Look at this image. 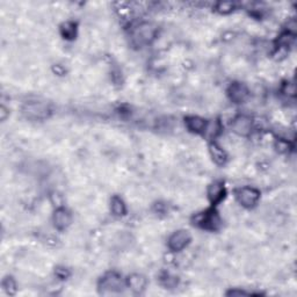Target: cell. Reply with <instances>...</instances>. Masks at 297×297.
Listing matches in <instances>:
<instances>
[{"label": "cell", "mask_w": 297, "mask_h": 297, "mask_svg": "<svg viewBox=\"0 0 297 297\" xmlns=\"http://www.w3.org/2000/svg\"><path fill=\"white\" fill-rule=\"evenodd\" d=\"M282 93L286 94L287 97H294L295 96V85L292 82H286L282 88Z\"/></svg>", "instance_id": "d6986e66"}, {"label": "cell", "mask_w": 297, "mask_h": 297, "mask_svg": "<svg viewBox=\"0 0 297 297\" xmlns=\"http://www.w3.org/2000/svg\"><path fill=\"white\" fill-rule=\"evenodd\" d=\"M209 152H210V156H212L213 160L217 165H224L226 163V160H228L226 152L223 150V148L215 142L210 143Z\"/></svg>", "instance_id": "4fadbf2b"}, {"label": "cell", "mask_w": 297, "mask_h": 297, "mask_svg": "<svg viewBox=\"0 0 297 297\" xmlns=\"http://www.w3.org/2000/svg\"><path fill=\"white\" fill-rule=\"evenodd\" d=\"M191 234H189L186 230H179L175 231L172 236L168 238V249L173 252H180L185 247L191 243Z\"/></svg>", "instance_id": "8992f818"}, {"label": "cell", "mask_w": 297, "mask_h": 297, "mask_svg": "<svg viewBox=\"0 0 297 297\" xmlns=\"http://www.w3.org/2000/svg\"><path fill=\"white\" fill-rule=\"evenodd\" d=\"M110 210L115 216H125L127 214V207L122 199H120L118 196H114L110 201Z\"/></svg>", "instance_id": "5bb4252c"}, {"label": "cell", "mask_w": 297, "mask_h": 297, "mask_svg": "<svg viewBox=\"0 0 297 297\" xmlns=\"http://www.w3.org/2000/svg\"><path fill=\"white\" fill-rule=\"evenodd\" d=\"M234 5L229 2H221L216 5V11L221 14H229L233 11Z\"/></svg>", "instance_id": "e0dca14e"}, {"label": "cell", "mask_w": 297, "mask_h": 297, "mask_svg": "<svg viewBox=\"0 0 297 297\" xmlns=\"http://www.w3.org/2000/svg\"><path fill=\"white\" fill-rule=\"evenodd\" d=\"M252 118L247 116V115H238L231 123V128H232L233 133L239 136H249L251 131H252Z\"/></svg>", "instance_id": "52a82bcc"}, {"label": "cell", "mask_w": 297, "mask_h": 297, "mask_svg": "<svg viewBox=\"0 0 297 297\" xmlns=\"http://www.w3.org/2000/svg\"><path fill=\"white\" fill-rule=\"evenodd\" d=\"M196 224L202 229L215 231L221 225V218L215 210H207L196 217Z\"/></svg>", "instance_id": "5b68a950"}, {"label": "cell", "mask_w": 297, "mask_h": 297, "mask_svg": "<svg viewBox=\"0 0 297 297\" xmlns=\"http://www.w3.org/2000/svg\"><path fill=\"white\" fill-rule=\"evenodd\" d=\"M230 100L234 104H244L250 96L249 88L243 82H233L228 90Z\"/></svg>", "instance_id": "ba28073f"}, {"label": "cell", "mask_w": 297, "mask_h": 297, "mask_svg": "<svg viewBox=\"0 0 297 297\" xmlns=\"http://www.w3.org/2000/svg\"><path fill=\"white\" fill-rule=\"evenodd\" d=\"M239 203L245 208H253L260 200V192L253 187H243L236 192Z\"/></svg>", "instance_id": "277c9868"}, {"label": "cell", "mask_w": 297, "mask_h": 297, "mask_svg": "<svg viewBox=\"0 0 297 297\" xmlns=\"http://www.w3.org/2000/svg\"><path fill=\"white\" fill-rule=\"evenodd\" d=\"M146 283L147 281L145 276H143L141 274H133L127 279V286L133 291L138 292V294L145 290Z\"/></svg>", "instance_id": "7c38bea8"}, {"label": "cell", "mask_w": 297, "mask_h": 297, "mask_svg": "<svg viewBox=\"0 0 297 297\" xmlns=\"http://www.w3.org/2000/svg\"><path fill=\"white\" fill-rule=\"evenodd\" d=\"M76 31H77L76 24H74L73 22H65L61 28L62 35H63L64 39H68V40H71L76 36Z\"/></svg>", "instance_id": "9a60e30c"}, {"label": "cell", "mask_w": 297, "mask_h": 297, "mask_svg": "<svg viewBox=\"0 0 297 297\" xmlns=\"http://www.w3.org/2000/svg\"><path fill=\"white\" fill-rule=\"evenodd\" d=\"M22 113L27 118L33 120V121H43L49 117L51 110L44 102L32 101L24 104L22 107Z\"/></svg>", "instance_id": "7a4b0ae2"}, {"label": "cell", "mask_w": 297, "mask_h": 297, "mask_svg": "<svg viewBox=\"0 0 297 297\" xmlns=\"http://www.w3.org/2000/svg\"><path fill=\"white\" fill-rule=\"evenodd\" d=\"M53 225H55L56 229L58 230H65L68 229L70 224H71L72 216L68 209L65 208H57L55 214H53L52 217Z\"/></svg>", "instance_id": "9c48e42d"}, {"label": "cell", "mask_w": 297, "mask_h": 297, "mask_svg": "<svg viewBox=\"0 0 297 297\" xmlns=\"http://www.w3.org/2000/svg\"><path fill=\"white\" fill-rule=\"evenodd\" d=\"M186 127L189 131H192L194 134H203L205 133L208 127V122L204 118L200 116H187L185 118Z\"/></svg>", "instance_id": "8fae6325"}, {"label": "cell", "mask_w": 297, "mask_h": 297, "mask_svg": "<svg viewBox=\"0 0 297 297\" xmlns=\"http://www.w3.org/2000/svg\"><path fill=\"white\" fill-rule=\"evenodd\" d=\"M225 196V187L224 184L221 181H214L208 187V197L213 204H217L224 199Z\"/></svg>", "instance_id": "30bf717a"}, {"label": "cell", "mask_w": 297, "mask_h": 297, "mask_svg": "<svg viewBox=\"0 0 297 297\" xmlns=\"http://www.w3.org/2000/svg\"><path fill=\"white\" fill-rule=\"evenodd\" d=\"M3 288L5 289V291L7 294L10 295H13L15 294L16 291V283L14 281L13 278H11V276H7V278L4 279L3 281Z\"/></svg>", "instance_id": "2e32d148"}, {"label": "cell", "mask_w": 297, "mask_h": 297, "mask_svg": "<svg viewBox=\"0 0 297 297\" xmlns=\"http://www.w3.org/2000/svg\"><path fill=\"white\" fill-rule=\"evenodd\" d=\"M157 34V28L151 22H142L136 26L131 32V40L137 47L150 44L155 40Z\"/></svg>", "instance_id": "6da1fadb"}, {"label": "cell", "mask_w": 297, "mask_h": 297, "mask_svg": "<svg viewBox=\"0 0 297 297\" xmlns=\"http://www.w3.org/2000/svg\"><path fill=\"white\" fill-rule=\"evenodd\" d=\"M275 147H276V150L280 152H288L291 148L289 142L283 141V139H280V141L276 142Z\"/></svg>", "instance_id": "ac0fdd59"}, {"label": "cell", "mask_w": 297, "mask_h": 297, "mask_svg": "<svg viewBox=\"0 0 297 297\" xmlns=\"http://www.w3.org/2000/svg\"><path fill=\"white\" fill-rule=\"evenodd\" d=\"M164 281H165V286L168 287V288H172V287H174L176 283H178V279L176 278H171V276H166V279H164Z\"/></svg>", "instance_id": "ffe728a7"}, {"label": "cell", "mask_w": 297, "mask_h": 297, "mask_svg": "<svg viewBox=\"0 0 297 297\" xmlns=\"http://www.w3.org/2000/svg\"><path fill=\"white\" fill-rule=\"evenodd\" d=\"M123 289V281L122 278L115 272H110L104 275L99 282V290L101 294H114Z\"/></svg>", "instance_id": "3957f363"}]
</instances>
